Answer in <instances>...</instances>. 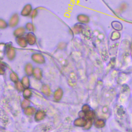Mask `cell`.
<instances>
[{
    "label": "cell",
    "mask_w": 132,
    "mask_h": 132,
    "mask_svg": "<svg viewBox=\"0 0 132 132\" xmlns=\"http://www.w3.org/2000/svg\"><path fill=\"white\" fill-rule=\"evenodd\" d=\"M20 21V15L17 13H14L10 17L8 22V26L12 29L18 27Z\"/></svg>",
    "instance_id": "6da1fadb"
},
{
    "label": "cell",
    "mask_w": 132,
    "mask_h": 132,
    "mask_svg": "<svg viewBox=\"0 0 132 132\" xmlns=\"http://www.w3.org/2000/svg\"><path fill=\"white\" fill-rule=\"evenodd\" d=\"M5 51L6 56L10 60H12L15 59L16 56V50L13 45L6 44Z\"/></svg>",
    "instance_id": "7a4b0ae2"
},
{
    "label": "cell",
    "mask_w": 132,
    "mask_h": 132,
    "mask_svg": "<svg viewBox=\"0 0 132 132\" xmlns=\"http://www.w3.org/2000/svg\"><path fill=\"white\" fill-rule=\"evenodd\" d=\"M29 45L34 46L36 44L37 42V38L34 33L27 32L25 35Z\"/></svg>",
    "instance_id": "3957f363"
},
{
    "label": "cell",
    "mask_w": 132,
    "mask_h": 132,
    "mask_svg": "<svg viewBox=\"0 0 132 132\" xmlns=\"http://www.w3.org/2000/svg\"><path fill=\"white\" fill-rule=\"evenodd\" d=\"M33 9L31 4H26L23 7L20 15L23 17H30Z\"/></svg>",
    "instance_id": "277c9868"
},
{
    "label": "cell",
    "mask_w": 132,
    "mask_h": 132,
    "mask_svg": "<svg viewBox=\"0 0 132 132\" xmlns=\"http://www.w3.org/2000/svg\"><path fill=\"white\" fill-rule=\"evenodd\" d=\"M27 31L24 26H19L16 27L13 31V34L15 38L25 36L26 34Z\"/></svg>",
    "instance_id": "5b68a950"
},
{
    "label": "cell",
    "mask_w": 132,
    "mask_h": 132,
    "mask_svg": "<svg viewBox=\"0 0 132 132\" xmlns=\"http://www.w3.org/2000/svg\"><path fill=\"white\" fill-rule=\"evenodd\" d=\"M32 59L35 62L38 64H43L45 62L44 56L40 53H35L32 55Z\"/></svg>",
    "instance_id": "8992f818"
},
{
    "label": "cell",
    "mask_w": 132,
    "mask_h": 132,
    "mask_svg": "<svg viewBox=\"0 0 132 132\" xmlns=\"http://www.w3.org/2000/svg\"><path fill=\"white\" fill-rule=\"evenodd\" d=\"M16 42L19 46L22 48H25L29 45L25 36L16 38Z\"/></svg>",
    "instance_id": "52a82bcc"
},
{
    "label": "cell",
    "mask_w": 132,
    "mask_h": 132,
    "mask_svg": "<svg viewBox=\"0 0 132 132\" xmlns=\"http://www.w3.org/2000/svg\"><path fill=\"white\" fill-rule=\"evenodd\" d=\"M27 32L34 33L36 31V26L32 22H27L24 26Z\"/></svg>",
    "instance_id": "ba28073f"
},
{
    "label": "cell",
    "mask_w": 132,
    "mask_h": 132,
    "mask_svg": "<svg viewBox=\"0 0 132 132\" xmlns=\"http://www.w3.org/2000/svg\"><path fill=\"white\" fill-rule=\"evenodd\" d=\"M9 27L8 22L4 19L0 18V30H5Z\"/></svg>",
    "instance_id": "9c48e42d"
},
{
    "label": "cell",
    "mask_w": 132,
    "mask_h": 132,
    "mask_svg": "<svg viewBox=\"0 0 132 132\" xmlns=\"http://www.w3.org/2000/svg\"><path fill=\"white\" fill-rule=\"evenodd\" d=\"M78 21L82 23H87L88 21V18L87 16L84 14H80L77 16Z\"/></svg>",
    "instance_id": "30bf717a"
},
{
    "label": "cell",
    "mask_w": 132,
    "mask_h": 132,
    "mask_svg": "<svg viewBox=\"0 0 132 132\" xmlns=\"http://www.w3.org/2000/svg\"><path fill=\"white\" fill-rule=\"evenodd\" d=\"M34 68L33 67V65L31 63H28L26 64L25 67V71L27 75H32L33 73Z\"/></svg>",
    "instance_id": "8fae6325"
},
{
    "label": "cell",
    "mask_w": 132,
    "mask_h": 132,
    "mask_svg": "<svg viewBox=\"0 0 132 132\" xmlns=\"http://www.w3.org/2000/svg\"><path fill=\"white\" fill-rule=\"evenodd\" d=\"M38 14H39L38 9V8H34V9H33L30 17L32 19H35L38 16Z\"/></svg>",
    "instance_id": "7c38bea8"
},
{
    "label": "cell",
    "mask_w": 132,
    "mask_h": 132,
    "mask_svg": "<svg viewBox=\"0 0 132 132\" xmlns=\"http://www.w3.org/2000/svg\"><path fill=\"white\" fill-rule=\"evenodd\" d=\"M57 45H58V46H59V49H61V48H62V49H63L64 48V46H66V43L64 42H59Z\"/></svg>",
    "instance_id": "4fadbf2b"
},
{
    "label": "cell",
    "mask_w": 132,
    "mask_h": 132,
    "mask_svg": "<svg viewBox=\"0 0 132 132\" xmlns=\"http://www.w3.org/2000/svg\"><path fill=\"white\" fill-rule=\"evenodd\" d=\"M5 72L4 69L2 67V66L0 65V74H3Z\"/></svg>",
    "instance_id": "5bb4252c"
}]
</instances>
